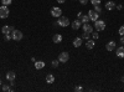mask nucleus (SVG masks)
<instances>
[{"label":"nucleus","instance_id":"nucleus-1","mask_svg":"<svg viewBox=\"0 0 124 92\" xmlns=\"http://www.w3.org/2000/svg\"><path fill=\"white\" fill-rule=\"evenodd\" d=\"M57 24H58L60 26H62V27H66V26L70 25V20H68V17H66V16H60Z\"/></svg>","mask_w":124,"mask_h":92},{"label":"nucleus","instance_id":"nucleus-2","mask_svg":"<svg viewBox=\"0 0 124 92\" xmlns=\"http://www.w3.org/2000/svg\"><path fill=\"white\" fill-rule=\"evenodd\" d=\"M9 14H10V11H9L8 6H5V5L0 6V17H1V19H6L9 16Z\"/></svg>","mask_w":124,"mask_h":92},{"label":"nucleus","instance_id":"nucleus-3","mask_svg":"<svg viewBox=\"0 0 124 92\" xmlns=\"http://www.w3.org/2000/svg\"><path fill=\"white\" fill-rule=\"evenodd\" d=\"M88 16H89L91 21H97V20L99 19V13H97L96 10H89V11H88Z\"/></svg>","mask_w":124,"mask_h":92},{"label":"nucleus","instance_id":"nucleus-4","mask_svg":"<svg viewBox=\"0 0 124 92\" xmlns=\"http://www.w3.org/2000/svg\"><path fill=\"white\" fill-rule=\"evenodd\" d=\"M96 24H94V27L98 30V31H103V30L106 29V23L103 21V20H97V21H94Z\"/></svg>","mask_w":124,"mask_h":92},{"label":"nucleus","instance_id":"nucleus-5","mask_svg":"<svg viewBox=\"0 0 124 92\" xmlns=\"http://www.w3.org/2000/svg\"><path fill=\"white\" fill-rule=\"evenodd\" d=\"M61 14H62V10H61L60 8L54 6L52 9H51V15H52L54 17H60V16H61Z\"/></svg>","mask_w":124,"mask_h":92},{"label":"nucleus","instance_id":"nucleus-6","mask_svg":"<svg viewBox=\"0 0 124 92\" xmlns=\"http://www.w3.org/2000/svg\"><path fill=\"white\" fill-rule=\"evenodd\" d=\"M13 39L15 40V41H19V40H21L23 39V33L20 31V30H14L13 34H11Z\"/></svg>","mask_w":124,"mask_h":92},{"label":"nucleus","instance_id":"nucleus-7","mask_svg":"<svg viewBox=\"0 0 124 92\" xmlns=\"http://www.w3.org/2000/svg\"><path fill=\"white\" fill-rule=\"evenodd\" d=\"M14 30H15V29H14L13 26L5 25V26H3V29H1V33H3L4 35H9V34H13Z\"/></svg>","mask_w":124,"mask_h":92},{"label":"nucleus","instance_id":"nucleus-8","mask_svg":"<svg viewBox=\"0 0 124 92\" xmlns=\"http://www.w3.org/2000/svg\"><path fill=\"white\" fill-rule=\"evenodd\" d=\"M68 59H70V56H68L67 52H61V54L58 55V61H60V62H62V64L67 62Z\"/></svg>","mask_w":124,"mask_h":92},{"label":"nucleus","instance_id":"nucleus-9","mask_svg":"<svg viewBox=\"0 0 124 92\" xmlns=\"http://www.w3.org/2000/svg\"><path fill=\"white\" fill-rule=\"evenodd\" d=\"M83 31H85V33H88V34H92V33H93L92 25H91V24H88V23L83 24Z\"/></svg>","mask_w":124,"mask_h":92},{"label":"nucleus","instance_id":"nucleus-10","mask_svg":"<svg viewBox=\"0 0 124 92\" xmlns=\"http://www.w3.org/2000/svg\"><path fill=\"white\" fill-rule=\"evenodd\" d=\"M81 25H82V21L79 19H77V20H75V21L72 23V29H73V30H78L81 27Z\"/></svg>","mask_w":124,"mask_h":92},{"label":"nucleus","instance_id":"nucleus-11","mask_svg":"<svg viewBox=\"0 0 124 92\" xmlns=\"http://www.w3.org/2000/svg\"><path fill=\"white\" fill-rule=\"evenodd\" d=\"M15 77H16V74L14 72V71H9V72L6 74V78L10 81V82H11V81H14Z\"/></svg>","mask_w":124,"mask_h":92},{"label":"nucleus","instance_id":"nucleus-12","mask_svg":"<svg viewBox=\"0 0 124 92\" xmlns=\"http://www.w3.org/2000/svg\"><path fill=\"white\" fill-rule=\"evenodd\" d=\"M45 67V62L44 61H35V68L36 70H41Z\"/></svg>","mask_w":124,"mask_h":92},{"label":"nucleus","instance_id":"nucleus-13","mask_svg":"<svg viewBox=\"0 0 124 92\" xmlns=\"http://www.w3.org/2000/svg\"><path fill=\"white\" fill-rule=\"evenodd\" d=\"M106 49L108 50V51H113L116 49V42L114 41H109L107 45H106Z\"/></svg>","mask_w":124,"mask_h":92},{"label":"nucleus","instance_id":"nucleus-14","mask_svg":"<svg viewBox=\"0 0 124 92\" xmlns=\"http://www.w3.org/2000/svg\"><path fill=\"white\" fill-rule=\"evenodd\" d=\"M52 41H54L55 44H60V42L62 41V35H60V34H56V35L52 37Z\"/></svg>","mask_w":124,"mask_h":92},{"label":"nucleus","instance_id":"nucleus-15","mask_svg":"<svg viewBox=\"0 0 124 92\" xmlns=\"http://www.w3.org/2000/svg\"><path fill=\"white\" fill-rule=\"evenodd\" d=\"M82 40H83L82 37H76V39L73 40V46H75V47H79V46L82 45Z\"/></svg>","mask_w":124,"mask_h":92},{"label":"nucleus","instance_id":"nucleus-16","mask_svg":"<svg viewBox=\"0 0 124 92\" xmlns=\"http://www.w3.org/2000/svg\"><path fill=\"white\" fill-rule=\"evenodd\" d=\"M117 56L118 57H124V46H120V47H118L117 49Z\"/></svg>","mask_w":124,"mask_h":92},{"label":"nucleus","instance_id":"nucleus-17","mask_svg":"<svg viewBox=\"0 0 124 92\" xmlns=\"http://www.w3.org/2000/svg\"><path fill=\"white\" fill-rule=\"evenodd\" d=\"M116 8V3H113V1H108L107 4H106V9L108 10V11H110V10H113Z\"/></svg>","mask_w":124,"mask_h":92},{"label":"nucleus","instance_id":"nucleus-18","mask_svg":"<svg viewBox=\"0 0 124 92\" xmlns=\"http://www.w3.org/2000/svg\"><path fill=\"white\" fill-rule=\"evenodd\" d=\"M46 82H47V84H52V82H55V76H54L52 74H48V75L46 76Z\"/></svg>","mask_w":124,"mask_h":92},{"label":"nucleus","instance_id":"nucleus-19","mask_svg":"<svg viewBox=\"0 0 124 92\" xmlns=\"http://www.w3.org/2000/svg\"><path fill=\"white\" fill-rule=\"evenodd\" d=\"M79 20H81V21L83 23V24H86V23H89V21H91V20H89V16H88V15H82Z\"/></svg>","mask_w":124,"mask_h":92},{"label":"nucleus","instance_id":"nucleus-20","mask_svg":"<svg viewBox=\"0 0 124 92\" xmlns=\"http://www.w3.org/2000/svg\"><path fill=\"white\" fill-rule=\"evenodd\" d=\"M94 45H96V42L93 41V40H89V39H88V41H87V44H86L87 49H93V47H94Z\"/></svg>","mask_w":124,"mask_h":92},{"label":"nucleus","instance_id":"nucleus-21","mask_svg":"<svg viewBox=\"0 0 124 92\" xmlns=\"http://www.w3.org/2000/svg\"><path fill=\"white\" fill-rule=\"evenodd\" d=\"M58 64H60V61H58V60H54L52 62H51V66L56 68V67H58Z\"/></svg>","mask_w":124,"mask_h":92},{"label":"nucleus","instance_id":"nucleus-22","mask_svg":"<svg viewBox=\"0 0 124 92\" xmlns=\"http://www.w3.org/2000/svg\"><path fill=\"white\" fill-rule=\"evenodd\" d=\"M11 3H13V0H1V4H3V5H5V6L10 5Z\"/></svg>","mask_w":124,"mask_h":92},{"label":"nucleus","instance_id":"nucleus-23","mask_svg":"<svg viewBox=\"0 0 124 92\" xmlns=\"http://www.w3.org/2000/svg\"><path fill=\"white\" fill-rule=\"evenodd\" d=\"M3 91H13V88L9 87L8 85H3Z\"/></svg>","mask_w":124,"mask_h":92},{"label":"nucleus","instance_id":"nucleus-24","mask_svg":"<svg viewBox=\"0 0 124 92\" xmlns=\"http://www.w3.org/2000/svg\"><path fill=\"white\" fill-rule=\"evenodd\" d=\"M119 35H120V36H123V35H124V25L119 27Z\"/></svg>","mask_w":124,"mask_h":92},{"label":"nucleus","instance_id":"nucleus-25","mask_svg":"<svg viewBox=\"0 0 124 92\" xmlns=\"http://www.w3.org/2000/svg\"><path fill=\"white\" fill-rule=\"evenodd\" d=\"M91 3L93 5H98V4H101V0H91Z\"/></svg>","mask_w":124,"mask_h":92},{"label":"nucleus","instance_id":"nucleus-26","mask_svg":"<svg viewBox=\"0 0 124 92\" xmlns=\"http://www.w3.org/2000/svg\"><path fill=\"white\" fill-rule=\"evenodd\" d=\"M82 39H86V40H88V39H89V34H88V33H85L83 35H82Z\"/></svg>","mask_w":124,"mask_h":92},{"label":"nucleus","instance_id":"nucleus-27","mask_svg":"<svg viewBox=\"0 0 124 92\" xmlns=\"http://www.w3.org/2000/svg\"><path fill=\"white\" fill-rule=\"evenodd\" d=\"M92 36H93V39H96V40L99 37V35H98L97 33H92Z\"/></svg>","mask_w":124,"mask_h":92},{"label":"nucleus","instance_id":"nucleus-28","mask_svg":"<svg viewBox=\"0 0 124 92\" xmlns=\"http://www.w3.org/2000/svg\"><path fill=\"white\" fill-rule=\"evenodd\" d=\"M10 39H13L11 34H9V35H5V40H6V41H8V40H10Z\"/></svg>","mask_w":124,"mask_h":92},{"label":"nucleus","instance_id":"nucleus-29","mask_svg":"<svg viewBox=\"0 0 124 92\" xmlns=\"http://www.w3.org/2000/svg\"><path fill=\"white\" fill-rule=\"evenodd\" d=\"M87 1H88V0H79V3H81L82 5H86V4H87Z\"/></svg>","mask_w":124,"mask_h":92},{"label":"nucleus","instance_id":"nucleus-30","mask_svg":"<svg viewBox=\"0 0 124 92\" xmlns=\"http://www.w3.org/2000/svg\"><path fill=\"white\" fill-rule=\"evenodd\" d=\"M75 91H76V92H79V91H82V87H81V86H77V87L75 88Z\"/></svg>","mask_w":124,"mask_h":92},{"label":"nucleus","instance_id":"nucleus-31","mask_svg":"<svg viewBox=\"0 0 124 92\" xmlns=\"http://www.w3.org/2000/svg\"><path fill=\"white\" fill-rule=\"evenodd\" d=\"M94 6H96V11H97V13H101V8H99L98 5H94Z\"/></svg>","mask_w":124,"mask_h":92},{"label":"nucleus","instance_id":"nucleus-32","mask_svg":"<svg viewBox=\"0 0 124 92\" xmlns=\"http://www.w3.org/2000/svg\"><path fill=\"white\" fill-rule=\"evenodd\" d=\"M120 44H123V45H124V35H123V36H120Z\"/></svg>","mask_w":124,"mask_h":92},{"label":"nucleus","instance_id":"nucleus-33","mask_svg":"<svg viewBox=\"0 0 124 92\" xmlns=\"http://www.w3.org/2000/svg\"><path fill=\"white\" fill-rule=\"evenodd\" d=\"M65 1H66V0H57V3H58V4H63Z\"/></svg>","mask_w":124,"mask_h":92},{"label":"nucleus","instance_id":"nucleus-34","mask_svg":"<svg viewBox=\"0 0 124 92\" xmlns=\"http://www.w3.org/2000/svg\"><path fill=\"white\" fill-rule=\"evenodd\" d=\"M117 8H118V10H122V9H123V6H122V5H118Z\"/></svg>","mask_w":124,"mask_h":92},{"label":"nucleus","instance_id":"nucleus-35","mask_svg":"<svg viewBox=\"0 0 124 92\" xmlns=\"http://www.w3.org/2000/svg\"><path fill=\"white\" fill-rule=\"evenodd\" d=\"M77 16H78V19H81V16H82V13H78V14H77Z\"/></svg>","mask_w":124,"mask_h":92},{"label":"nucleus","instance_id":"nucleus-36","mask_svg":"<svg viewBox=\"0 0 124 92\" xmlns=\"http://www.w3.org/2000/svg\"><path fill=\"white\" fill-rule=\"evenodd\" d=\"M1 84H3V81H1V78H0V86H1Z\"/></svg>","mask_w":124,"mask_h":92},{"label":"nucleus","instance_id":"nucleus-37","mask_svg":"<svg viewBox=\"0 0 124 92\" xmlns=\"http://www.w3.org/2000/svg\"><path fill=\"white\" fill-rule=\"evenodd\" d=\"M122 81H123V82H124V77H123V78H122Z\"/></svg>","mask_w":124,"mask_h":92}]
</instances>
